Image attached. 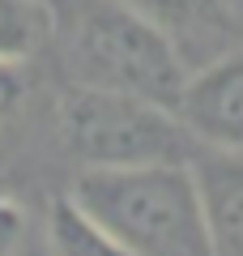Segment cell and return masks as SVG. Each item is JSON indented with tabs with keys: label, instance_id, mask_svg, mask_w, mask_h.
Segmentation results:
<instances>
[{
	"label": "cell",
	"instance_id": "4",
	"mask_svg": "<svg viewBox=\"0 0 243 256\" xmlns=\"http://www.w3.org/2000/svg\"><path fill=\"white\" fill-rule=\"evenodd\" d=\"M175 116L200 150H243V52L188 68Z\"/></svg>",
	"mask_w": 243,
	"mask_h": 256
},
{
	"label": "cell",
	"instance_id": "9",
	"mask_svg": "<svg viewBox=\"0 0 243 256\" xmlns=\"http://www.w3.org/2000/svg\"><path fill=\"white\" fill-rule=\"evenodd\" d=\"M26 235V205L18 201V192L0 184V256H13Z\"/></svg>",
	"mask_w": 243,
	"mask_h": 256
},
{
	"label": "cell",
	"instance_id": "6",
	"mask_svg": "<svg viewBox=\"0 0 243 256\" xmlns=\"http://www.w3.org/2000/svg\"><path fill=\"white\" fill-rule=\"evenodd\" d=\"M192 180L214 256H243V150H196Z\"/></svg>",
	"mask_w": 243,
	"mask_h": 256
},
{
	"label": "cell",
	"instance_id": "5",
	"mask_svg": "<svg viewBox=\"0 0 243 256\" xmlns=\"http://www.w3.org/2000/svg\"><path fill=\"white\" fill-rule=\"evenodd\" d=\"M128 4L175 38L188 68L230 52V43L243 38V0H128Z\"/></svg>",
	"mask_w": 243,
	"mask_h": 256
},
{
	"label": "cell",
	"instance_id": "8",
	"mask_svg": "<svg viewBox=\"0 0 243 256\" xmlns=\"http://www.w3.org/2000/svg\"><path fill=\"white\" fill-rule=\"evenodd\" d=\"M52 34V13L43 0H0V60L26 64Z\"/></svg>",
	"mask_w": 243,
	"mask_h": 256
},
{
	"label": "cell",
	"instance_id": "7",
	"mask_svg": "<svg viewBox=\"0 0 243 256\" xmlns=\"http://www.w3.org/2000/svg\"><path fill=\"white\" fill-rule=\"evenodd\" d=\"M47 252L52 256H132L72 196H56L52 210H47Z\"/></svg>",
	"mask_w": 243,
	"mask_h": 256
},
{
	"label": "cell",
	"instance_id": "10",
	"mask_svg": "<svg viewBox=\"0 0 243 256\" xmlns=\"http://www.w3.org/2000/svg\"><path fill=\"white\" fill-rule=\"evenodd\" d=\"M22 102H26V64L0 60V120L18 116Z\"/></svg>",
	"mask_w": 243,
	"mask_h": 256
},
{
	"label": "cell",
	"instance_id": "3",
	"mask_svg": "<svg viewBox=\"0 0 243 256\" xmlns=\"http://www.w3.org/2000/svg\"><path fill=\"white\" fill-rule=\"evenodd\" d=\"M60 137L81 166L192 162L200 150L171 107L81 82L60 98Z\"/></svg>",
	"mask_w": 243,
	"mask_h": 256
},
{
	"label": "cell",
	"instance_id": "2",
	"mask_svg": "<svg viewBox=\"0 0 243 256\" xmlns=\"http://www.w3.org/2000/svg\"><path fill=\"white\" fill-rule=\"evenodd\" d=\"M68 56L81 86H98L116 94H136L171 107L188 82V60L175 38L132 4H94L77 18Z\"/></svg>",
	"mask_w": 243,
	"mask_h": 256
},
{
	"label": "cell",
	"instance_id": "1",
	"mask_svg": "<svg viewBox=\"0 0 243 256\" xmlns=\"http://www.w3.org/2000/svg\"><path fill=\"white\" fill-rule=\"evenodd\" d=\"M68 196L132 256H214L192 162L81 166Z\"/></svg>",
	"mask_w": 243,
	"mask_h": 256
}]
</instances>
